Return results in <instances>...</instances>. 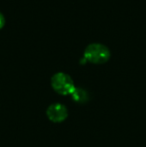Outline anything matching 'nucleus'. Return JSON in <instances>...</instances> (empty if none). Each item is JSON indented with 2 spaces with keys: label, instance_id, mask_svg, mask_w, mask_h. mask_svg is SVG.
Returning <instances> with one entry per match:
<instances>
[{
  "label": "nucleus",
  "instance_id": "nucleus-1",
  "mask_svg": "<svg viewBox=\"0 0 146 147\" xmlns=\"http://www.w3.org/2000/svg\"><path fill=\"white\" fill-rule=\"evenodd\" d=\"M84 58L92 63H104L110 58V49L103 43H90L84 50Z\"/></svg>",
  "mask_w": 146,
  "mask_h": 147
},
{
  "label": "nucleus",
  "instance_id": "nucleus-2",
  "mask_svg": "<svg viewBox=\"0 0 146 147\" xmlns=\"http://www.w3.org/2000/svg\"><path fill=\"white\" fill-rule=\"evenodd\" d=\"M51 86L60 95H71L76 87L71 76L64 72H57L51 77Z\"/></svg>",
  "mask_w": 146,
  "mask_h": 147
},
{
  "label": "nucleus",
  "instance_id": "nucleus-3",
  "mask_svg": "<svg viewBox=\"0 0 146 147\" xmlns=\"http://www.w3.org/2000/svg\"><path fill=\"white\" fill-rule=\"evenodd\" d=\"M46 115L50 121L54 123H60L64 121L68 116V110L65 105L61 103H53L47 108Z\"/></svg>",
  "mask_w": 146,
  "mask_h": 147
},
{
  "label": "nucleus",
  "instance_id": "nucleus-4",
  "mask_svg": "<svg viewBox=\"0 0 146 147\" xmlns=\"http://www.w3.org/2000/svg\"><path fill=\"white\" fill-rule=\"evenodd\" d=\"M71 96H72V99L75 102L81 103V104H83V103L87 102L89 100V94L84 88L75 87Z\"/></svg>",
  "mask_w": 146,
  "mask_h": 147
},
{
  "label": "nucleus",
  "instance_id": "nucleus-5",
  "mask_svg": "<svg viewBox=\"0 0 146 147\" xmlns=\"http://www.w3.org/2000/svg\"><path fill=\"white\" fill-rule=\"evenodd\" d=\"M5 24V17H4L3 13L0 12V28H2Z\"/></svg>",
  "mask_w": 146,
  "mask_h": 147
}]
</instances>
